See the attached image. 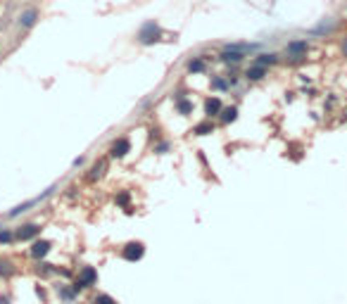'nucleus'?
<instances>
[{"instance_id": "f257e3e1", "label": "nucleus", "mask_w": 347, "mask_h": 304, "mask_svg": "<svg viewBox=\"0 0 347 304\" xmlns=\"http://www.w3.org/2000/svg\"><path fill=\"white\" fill-rule=\"evenodd\" d=\"M162 36H164V31H162L160 24L155 19H147L140 24L138 34H136V41H138L140 45H155V43L162 41Z\"/></svg>"}, {"instance_id": "f03ea898", "label": "nucleus", "mask_w": 347, "mask_h": 304, "mask_svg": "<svg viewBox=\"0 0 347 304\" xmlns=\"http://www.w3.org/2000/svg\"><path fill=\"white\" fill-rule=\"evenodd\" d=\"M307 53H309V41L307 38H295L285 45V55L290 57L292 62H300V60H305Z\"/></svg>"}, {"instance_id": "7ed1b4c3", "label": "nucleus", "mask_w": 347, "mask_h": 304, "mask_svg": "<svg viewBox=\"0 0 347 304\" xmlns=\"http://www.w3.org/2000/svg\"><path fill=\"white\" fill-rule=\"evenodd\" d=\"M38 19H41L38 7H24V10L19 12V17H17V24H19V29L29 31V29H34L36 24H38Z\"/></svg>"}, {"instance_id": "20e7f679", "label": "nucleus", "mask_w": 347, "mask_h": 304, "mask_svg": "<svg viewBox=\"0 0 347 304\" xmlns=\"http://www.w3.org/2000/svg\"><path fill=\"white\" fill-rule=\"evenodd\" d=\"M95 281H97V271L93 269V266H84L77 278V283H74V288H77V290H84V288L95 285Z\"/></svg>"}, {"instance_id": "39448f33", "label": "nucleus", "mask_w": 347, "mask_h": 304, "mask_svg": "<svg viewBox=\"0 0 347 304\" xmlns=\"http://www.w3.org/2000/svg\"><path fill=\"white\" fill-rule=\"evenodd\" d=\"M129 152H131V140L126 138V136H121V138H117L114 143H112L110 157H112V159H124Z\"/></svg>"}, {"instance_id": "423d86ee", "label": "nucleus", "mask_w": 347, "mask_h": 304, "mask_svg": "<svg viewBox=\"0 0 347 304\" xmlns=\"http://www.w3.org/2000/svg\"><path fill=\"white\" fill-rule=\"evenodd\" d=\"M143 255H145V247H143V242H129V245L121 249V257H124L126 262H138Z\"/></svg>"}, {"instance_id": "0eeeda50", "label": "nucleus", "mask_w": 347, "mask_h": 304, "mask_svg": "<svg viewBox=\"0 0 347 304\" xmlns=\"http://www.w3.org/2000/svg\"><path fill=\"white\" fill-rule=\"evenodd\" d=\"M245 53H240V50H231V48H221V53H219V62L224 64H240L245 62Z\"/></svg>"}, {"instance_id": "6e6552de", "label": "nucleus", "mask_w": 347, "mask_h": 304, "mask_svg": "<svg viewBox=\"0 0 347 304\" xmlns=\"http://www.w3.org/2000/svg\"><path fill=\"white\" fill-rule=\"evenodd\" d=\"M266 74H269V67H264V64H257V62H252L247 69H245V79L247 81H262V79H266Z\"/></svg>"}, {"instance_id": "1a4fd4ad", "label": "nucleus", "mask_w": 347, "mask_h": 304, "mask_svg": "<svg viewBox=\"0 0 347 304\" xmlns=\"http://www.w3.org/2000/svg\"><path fill=\"white\" fill-rule=\"evenodd\" d=\"M221 110H224V103L216 95H212V97H207V100H205V117H207V119L219 117V112H221Z\"/></svg>"}, {"instance_id": "9d476101", "label": "nucleus", "mask_w": 347, "mask_h": 304, "mask_svg": "<svg viewBox=\"0 0 347 304\" xmlns=\"http://www.w3.org/2000/svg\"><path fill=\"white\" fill-rule=\"evenodd\" d=\"M38 233H41V226H38V223H27V226L17 228L14 238H17V240H31V238H36Z\"/></svg>"}, {"instance_id": "9b49d317", "label": "nucleus", "mask_w": 347, "mask_h": 304, "mask_svg": "<svg viewBox=\"0 0 347 304\" xmlns=\"http://www.w3.org/2000/svg\"><path fill=\"white\" fill-rule=\"evenodd\" d=\"M186 69L188 74H202L207 69V62H205V55H197V57H190L186 62Z\"/></svg>"}, {"instance_id": "f8f14e48", "label": "nucleus", "mask_w": 347, "mask_h": 304, "mask_svg": "<svg viewBox=\"0 0 347 304\" xmlns=\"http://www.w3.org/2000/svg\"><path fill=\"white\" fill-rule=\"evenodd\" d=\"M174 103H176V112H179L181 117H190L193 114V100H188V97H174Z\"/></svg>"}, {"instance_id": "ddd939ff", "label": "nucleus", "mask_w": 347, "mask_h": 304, "mask_svg": "<svg viewBox=\"0 0 347 304\" xmlns=\"http://www.w3.org/2000/svg\"><path fill=\"white\" fill-rule=\"evenodd\" d=\"M333 31H335V19H331V17H328V19L321 21L319 27H314L309 34H312V36H324V34H326L328 36V34H333Z\"/></svg>"}, {"instance_id": "4468645a", "label": "nucleus", "mask_w": 347, "mask_h": 304, "mask_svg": "<svg viewBox=\"0 0 347 304\" xmlns=\"http://www.w3.org/2000/svg\"><path fill=\"white\" fill-rule=\"evenodd\" d=\"M278 60H281V57H278V53H257L252 62L264 64V67H274V64H278Z\"/></svg>"}, {"instance_id": "2eb2a0df", "label": "nucleus", "mask_w": 347, "mask_h": 304, "mask_svg": "<svg viewBox=\"0 0 347 304\" xmlns=\"http://www.w3.org/2000/svg\"><path fill=\"white\" fill-rule=\"evenodd\" d=\"M236 119H238V107H236V105L224 107V110L219 112V121H221V124H233Z\"/></svg>"}, {"instance_id": "dca6fc26", "label": "nucleus", "mask_w": 347, "mask_h": 304, "mask_svg": "<svg viewBox=\"0 0 347 304\" xmlns=\"http://www.w3.org/2000/svg\"><path fill=\"white\" fill-rule=\"evenodd\" d=\"M48 252H50V242L48 240H36L34 247H31V257H34V259H43Z\"/></svg>"}, {"instance_id": "f3484780", "label": "nucleus", "mask_w": 347, "mask_h": 304, "mask_svg": "<svg viewBox=\"0 0 347 304\" xmlns=\"http://www.w3.org/2000/svg\"><path fill=\"white\" fill-rule=\"evenodd\" d=\"M233 86H236V79H221V76H214V79H212V88L214 90H231L233 88Z\"/></svg>"}, {"instance_id": "a211bd4d", "label": "nucleus", "mask_w": 347, "mask_h": 304, "mask_svg": "<svg viewBox=\"0 0 347 304\" xmlns=\"http://www.w3.org/2000/svg\"><path fill=\"white\" fill-rule=\"evenodd\" d=\"M216 131V126L212 119H207V121H200L197 126H193V133L195 136H209V133H214Z\"/></svg>"}, {"instance_id": "6ab92c4d", "label": "nucleus", "mask_w": 347, "mask_h": 304, "mask_svg": "<svg viewBox=\"0 0 347 304\" xmlns=\"http://www.w3.org/2000/svg\"><path fill=\"white\" fill-rule=\"evenodd\" d=\"M105 169H107V162L105 159H100V162H95V166L90 169V181H95V179H100L105 173Z\"/></svg>"}, {"instance_id": "aec40b11", "label": "nucleus", "mask_w": 347, "mask_h": 304, "mask_svg": "<svg viewBox=\"0 0 347 304\" xmlns=\"http://www.w3.org/2000/svg\"><path fill=\"white\" fill-rule=\"evenodd\" d=\"M14 273V266L10 259H0V276L3 278H10Z\"/></svg>"}, {"instance_id": "412c9836", "label": "nucleus", "mask_w": 347, "mask_h": 304, "mask_svg": "<svg viewBox=\"0 0 347 304\" xmlns=\"http://www.w3.org/2000/svg\"><path fill=\"white\" fill-rule=\"evenodd\" d=\"M12 231H10V228H0V242H3V245H7V242H12Z\"/></svg>"}, {"instance_id": "4be33fe9", "label": "nucleus", "mask_w": 347, "mask_h": 304, "mask_svg": "<svg viewBox=\"0 0 347 304\" xmlns=\"http://www.w3.org/2000/svg\"><path fill=\"white\" fill-rule=\"evenodd\" d=\"M93 304H117V302H114L110 295H97V297L93 299Z\"/></svg>"}, {"instance_id": "5701e85b", "label": "nucleus", "mask_w": 347, "mask_h": 304, "mask_svg": "<svg viewBox=\"0 0 347 304\" xmlns=\"http://www.w3.org/2000/svg\"><path fill=\"white\" fill-rule=\"evenodd\" d=\"M117 202L121 205V207H126V205H129V193H121V195L117 197Z\"/></svg>"}, {"instance_id": "b1692460", "label": "nucleus", "mask_w": 347, "mask_h": 304, "mask_svg": "<svg viewBox=\"0 0 347 304\" xmlns=\"http://www.w3.org/2000/svg\"><path fill=\"white\" fill-rule=\"evenodd\" d=\"M167 150H169V143H167V140H164V143H160V145L155 147V152H160V155H162V152H167Z\"/></svg>"}, {"instance_id": "393cba45", "label": "nucleus", "mask_w": 347, "mask_h": 304, "mask_svg": "<svg viewBox=\"0 0 347 304\" xmlns=\"http://www.w3.org/2000/svg\"><path fill=\"white\" fill-rule=\"evenodd\" d=\"M340 53L347 57V36H345V38H342V41H340Z\"/></svg>"}]
</instances>
